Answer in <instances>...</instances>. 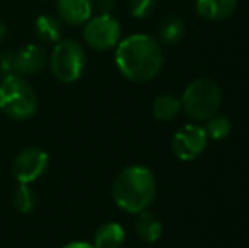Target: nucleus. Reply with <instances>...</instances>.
I'll return each mask as SVG.
<instances>
[{"label": "nucleus", "instance_id": "f257e3e1", "mask_svg": "<svg viewBox=\"0 0 249 248\" xmlns=\"http://www.w3.org/2000/svg\"><path fill=\"white\" fill-rule=\"evenodd\" d=\"M115 48V65L131 82H149L163 66V50L149 34H131Z\"/></svg>", "mask_w": 249, "mask_h": 248}, {"label": "nucleus", "instance_id": "f03ea898", "mask_svg": "<svg viewBox=\"0 0 249 248\" xmlns=\"http://www.w3.org/2000/svg\"><path fill=\"white\" fill-rule=\"evenodd\" d=\"M156 177L144 165L125 167L112 184V197L125 212L139 214L146 211L156 197Z\"/></svg>", "mask_w": 249, "mask_h": 248}, {"label": "nucleus", "instance_id": "7ed1b4c3", "mask_svg": "<svg viewBox=\"0 0 249 248\" xmlns=\"http://www.w3.org/2000/svg\"><path fill=\"white\" fill-rule=\"evenodd\" d=\"M181 99V111L192 123H205L219 114L222 106V90L213 80L197 78L185 89Z\"/></svg>", "mask_w": 249, "mask_h": 248}, {"label": "nucleus", "instance_id": "20e7f679", "mask_svg": "<svg viewBox=\"0 0 249 248\" xmlns=\"http://www.w3.org/2000/svg\"><path fill=\"white\" fill-rule=\"evenodd\" d=\"M0 109L16 121H26L37 111V95L20 75H5L0 82Z\"/></svg>", "mask_w": 249, "mask_h": 248}, {"label": "nucleus", "instance_id": "39448f33", "mask_svg": "<svg viewBox=\"0 0 249 248\" xmlns=\"http://www.w3.org/2000/svg\"><path fill=\"white\" fill-rule=\"evenodd\" d=\"M48 61H50L53 75L59 82L73 83L85 72L87 55L78 41L61 39L54 44Z\"/></svg>", "mask_w": 249, "mask_h": 248}, {"label": "nucleus", "instance_id": "423d86ee", "mask_svg": "<svg viewBox=\"0 0 249 248\" xmlns=\"http://www.w3.org/2000/svg\"><path fill=\"white\" fill-rule=\"evenodd\" d=\"M83 39L97 51L112 50L121 41V24L112 14H97L85 22Z\"/></svg>", "mask_w": 249, "mask_h": 248}, {"label": "nucleus", "instance_id": "0eeeda50", "mask_svg": "<svg viewBox=\"0 0 249 248\" xmlns=\"http://www.w3.org/2000/svg\"><path fill=\"white\" fill-rule=\"evenodd\" d=\"M207 143H209V136H207L203 126L190 123L178 129L177 134L173 136V141H171V148L180 160L192 162L205 152Z\"/></svg>", "mask_w": 249, "mask_h": 248}, {"label": "nucleus", "instance_id": "6e6552de", "mask_svg": "<svg viewBox=\"0 0 249 248\" xmlns=\"http://www.w3.org/2000/svg\"><path fill=\"white\" fill-rule=\"evenodd\" d=\"M50 156L41 148H26L14 160V175L19 184H31L48 169Z\"/></svg>", "mask_w": 249, "mask_h": 248}, {"label": "nucleus", "instance_id": "1a4fd4ad", "mask_svg": "<svg viewBox=\"0 0 249 248\" xmlns=\"http://www.w3.org/2000/svg\"><path fill=\"white\" fill-rule=\"evenodd\" d=\"M48 53L41 44H27L14 53V75H34L48 63Z\"/></svg>", "mask_w": 249, "mask_h": 248}, {"label": "nucleus", "instance_id": "9d476101", "mask_svg": "<svg viewBox=\"0 0 249 248\" xmlns=\"http://www.w3.org/2000/svg\"><path fill=\"white\" fill-rule=\"evenodd\" d=\"M56 12L61 22L68 26H82L92 17V0H58Z\"/></svg>", "mask_w": 249, "mask_h": 248}, {"label": "nucleus", "instance_id": "9b49d317", "mask_svg": "<svg viewBox=\"0 0 249 248\" xmlns=\"http://www.w3.org/2000/svg\"><path fill=\"white\" fill-rule=\"evenodd\" d=\"M237 7V0H197L195 9L202 19L219 22L234 14Z\"/></svg>", "mask_w": 249, "mask_h": 248}, {"label": "nucleus", "instance_id": "f8f14e48", "mask_svg": "<svg viewBox=\"0 0 249 248\" xmlns=\"http://www.w3.org/2000/svg\"><path fill=\"white\" fill-rule=\"evenodd\" d=\"M125 242V231L119 223H104L97 228L93 236L95 248H121Z\"/></svg>", "mask_w": 249, "mask_h": 248}, {"label": "nucleus", "instance_id": "ddd939ff", "mask_svg": "<svg viewBox=\"0 0 249 248\" xmlns=\"http://www.w3.org/2000/svg\"><path fill=\"white\" fill-rule=\"evenodd\" d=\"M134 228L139 240L144 243H156L163 235V225H161L160 218H156L148 209L138 214Z\"/></svg>", "mask_w": 249, "mask_h": 248}, {"label": "nucleus", "instance_id": "4468645a", "mask_svg": "<svg viewBox=\"0 0 249 248\" xmlns=\"http://www.w3.org/2000/svg\"><path fill=\"white\" fill-rule=\"evenodd\" d=\"M34 31H36V36L43 43L56 44L58 41H61L63 22L59 20V17L51 16V14H43L34 22Z\"/></svg>", "mask_w": 249, "mask_h": 248}, {"label": "nucleus", "instance_id": "2eb2a0df", "mask_svg": "<svg viewBox=\"0 0 249 248\" xmlns=\"http://www.w3.org/2000/svg\"><path fill=\"white\" fill-rule=\"evenodd\" d=\"M153 116L158 121L163 123H170V121L177 119L181 113V99L177 95H170V94H163L158 95L153 100Z\"/></svg>", "mask_w": 249, "mask_h": 248}, {"label": "nucleus", "instance_id": "dca6fc26", "mask_svg": "<svg viewBox=\"0 0 249 248\" xmlns=\"http://www.w3.org/2000/svg\"><path fill=\"white\" fill-rule=\"evenodd\" d=\"M185 31H187V27H185L183 19L178 16H170L161 22L160 38L164 44H177L183 39Z\"/></svg>", "mask_w": 249, "mask_h": 248}, {"label": "nucleus", "instance_id": "f3484780", "mask_svg": "<svg viewBox=\"0 0 249 248\" xmlns=\"http://www.w3.org/2000/svg\"><path fill=\"white\" fill-rule=\"evenodd\" d=\"M12 202L19 212L29 214V212H33L34 208H36L37 195H36V192L29 187V184H20V186L17 187V191L14 192Z\"/></svg>", "mask_w": 249, "mask_h": 248}, {"label": "nucleus", "instance_id": "a211bd4d", "mask_svg": "<svg viewBox=\"0 0 249 248\" xmlns=\"http://www.w3.org/2000/svg\"><path fill=\"white\" fill-rule=\"evenodd\" d=\"M203 129H205L209 139L220 141V139H224V138H227V136H229L231 121H229V117L220 116V114H215V116H212L209 121H205Z\"/></svg>", "mask_w": 249, "mask_h": 248}, {"label": "nucleus", "instance_id": "6ab92c4d", "mask_svg": "<svg viewBox=\"0 0 249 248\" xmlns=\"http://www.w3.org/2000/svg\"><path fill=\"white\" fill-rule=\"evenodd\" d=\"M156 9V0H131L129 10L134 19H146Z\"/></svg>", "mask_w": 249, "mask_h": 248}, {"label": "nucleus", "instance_id": "aec40b11", "mask_svg": "<svg viewBox=\"0 0 249 248\" xmlns=\"http://www.w3.org/2000/svg\"><path fill=\"white\" fill-rule=\"evenodd\" d=\"M92 5L99 14H112L115 7V0H92Z\"/></svg>", "mask_w": 249, "mask_h": 248}, {"label": "nucleus", "instance_id": "412c9836", "mask_svg": "<svg viewBox=\"0 0 249 248\" xmlns=\"http://www.w3.org/2000/svg\"><path fill=\"white\" fill-rule=\"evenodd\" d=\"M63 248H95L92 243H87V242H73V243H68L66 247Z\"/></svg>", "mask_w": 249, "mask_h": 248}, {"label": "nucleus", "instance_id": "4be33fe9", "mask_svg": "<svg viewBox=\"0 0 249 248\" xmlns=\"http://www.w3.org/2000/svg\"><path fill=\"white\" fill-rule=\"evenodd\" d=\"M5 36H7V26L0 20V43L5 39Z\"/></svg>", "mask_w": 249, "mask_h": 248}, {"label": "nucleus", "instance_id": "5701e85b", "mask_svg": "<svg viewBox=\"0 0 249 248\" xmlns=\"http://www.w3.org/2000/svg\"><path fill=\"white\" fill-rule=\"evenodd\" d=\"M0 73H2V70H0Z\"/></svg>", "mask_w": 249, "mask_h": 248}]
</instances>
